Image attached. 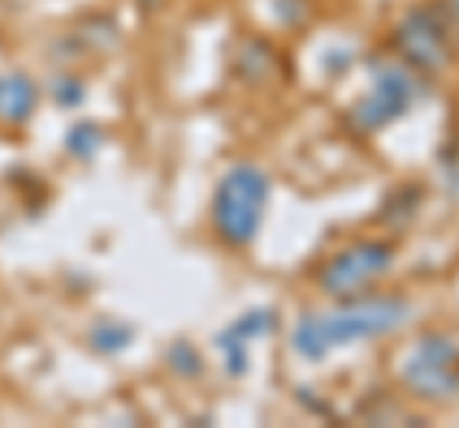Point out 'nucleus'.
<instances>
[{
    "label": "nucleus",
    "mask_w": 459,
    "mask_h": 428,
    "mask_svg": "<svg viewBox=\"0 0 459 428\" xmlns=\"http://www.w3.org/2000/svg\"><path fill=\"white\" fill-rule=\"evenodd\" d=\"M413 318V303L402 295H356L333 310H303L291 330V352L322 364L333 348L360 345L402 330Z\"/></svg>",
    "instance_id": "f257e3e1"
},
{
    "label": "nucleus",
    "mask_w": 459,
    "mask_h": 428,
    "mask_svg": "<svg viewBox=\"0 0 459 428\" xmlns=\"http://www.w3.org/2000/svg\"><path fill=\"white\" fill-rule=\"evenodd\" d=\"M272 180L261 165H230L211 195V230L226 249H249L264 226Z\"/></svg>",
    "instance_id": "f03ea898"
},
{
    "label": "nucleus",
    "mask_w": 459,
    "mask_h": 428,
    "mask_svg": "<svg viewBox=\"0 0 459 428\" xmlns=\"http://www.w3.org/2000/svg\"><path fill=\"white\" fill-rule=\"evenodd\" d=\"M398 379L410 398L425 406L459 402V340L452 333H421L402 355Z\"/></svg>",
    "instance_id": "7ed1b4c3"
},
{
    "label": "nucleus",
    "mask_w": 459,
    "mask_h": 428,
    "mask_svg": "<svg viewBox=\"0 0 459 428\" xmlns=\"http://www.w3.org/2000/svg\"><path fill=\"white\" fill-rule=\"evenodd\" d=\"M421 99V81L402 62H371V89L344 111V126L360 138H371L398 123Z\"/></svg>",
    "instance_id": "20e7f679"
},
{
    "label": "nucleus",
    "mask_w": 459,
    "mask_h": 428,
    "mask_svg": "<svg viewBox=\"0 0 459 428\" xmlns=\"http://www.w3.org/2000/svg\"><path fill=\"white\" fill-rule=\"evenodd\" d=\"M398 261V245L386 237H360L352 241V245L337 249L329 261H322L318 276H314V283H318V291L325 298H356V295H368L376 283L391 272Z\"/></svg>",
    "instance_id": "39448f33"
},
{
    "label": "nucleus",
    "mask_w": 459,
    "mask_h": 428,
    "mask_svg": "<svg viewBox=\"0 0 459 428\" xmlns=\"http://www.w3.org/2000/svg\"><path fill=\"white\" fill-rule=\"evenodd\" d=\"M394 54L402 65H410L413 73H425L433 77L440 73L444 65L452 62L455 54V42L444 27L437 4H421V8H410L406 16L394 23Z\"/></svg>",
    "instance_id": "423d86ee"
},
{
    "label": "nucleus",
    "mask_w": 459,
    "mask_h": 428,
    "mask_svg": "<svg viewBox=\"0 0 459 428\" xmlns=\"http://www.w3.org/2000/svg\"><path fill=\"white\" fill-rule=\"evenodd\" d=\"M280 330V313L272 310V306H253L246 310L238 321H230L226 325V337H234V340H246V345H253V340H261V337H272Z\"/></svg>",
    "instance_id": "0eeeda50"
},
{
    "label": "nucleus",
    "mask_w": 459,
    "mask_h": 428,
    "mask_svg": "<svg viewBox=\"0 0 459 428\" xmlns=\"http://www.w3.org/2000/svg\"><path fill=\"white\" fill-rule=\"evenodd\" d=\"M421 188H402V192H394L391 199H386V207H383V222H398V226H406L413 214H418V207H421Z\"/></svg>",
    "instance_id": "6e6552de"
},
{
    "label": "nucleus",
    "mask_w": 459,
    "mask_h": 428,
    "mask_svg": "<svg viewBox=\"0 0 459 428\" xmlns=\"http://www.w3.org/2000/svg\"><path fill=\"white\" fill-rule=\"evenodd\" d=\"M246 47H249L246 58L253 62V73H249V81H264V77L272 73V65H276V58H272V47H268V42H261V39H249Z\"/></svg>",
    "instance_id": "1a4fd4ad"
},
{
    "label": "nucleus",
    "mask_w": 459,
    "mask_h": 428,
    "mask_svg": "<svg viewBox=\"0 0 459 428\" xmlns=\"http://www.w3.org/2000/svg\"><path fill=\"white\" fill-rule=\"evenodd\" d=\"M169 360H177L172 367H177L180 375H199V371H204V360H199V352L188 345V340H180V345H172Z\"/></svg>",
    "instance_id": "9d476101"
},
{
    "label": "nucleus",
    "mask_w": 459,
    "mask_h": 428,
    "mask_svg": "<svg viewBox=\"0 0 459 428\" xmlns=\"http://www.w3.org/2000/svg\"><path fill=\"white\" fill-rule=\"evenodd\" d=\"M437 12H440V20L444 27H448V35L452 42L459 47V0H437Z\"/></svg>",
    "instance_id": "9b49d317"
}]
</instances>
